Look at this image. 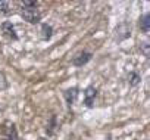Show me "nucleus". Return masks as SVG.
<instances>
[{
  "label": "nucleus",
  "mask_w": 150,
  "mask_h": 140,
  "mask_svg": "<svg viewBox=\"0 0 150 140\" xmlns=\"http://www.w3.org/2000/svg\"><path fill=\"white\" fill-rule=\"evenodd\" d=\"M140 81H141L140 74L135 72V71H132V72L129 74V77H128V83H129V86H131V87H135L137 84H140Z\"/></svg>",
  "instance_id": "nucleus-10"
},
{
  "label": "nucleus",
  "mask_w": 150,
  "mask_h": 140,
  "mask_svg": "<svg viewBox=\"0 0 150 140\" xmlns=\"http://www.w3.org/2000/svg\"><path fill=\"white\" fill-rule=\"evenodd\" d=\"M97 96V89L94 86H88L86 90H84V105L87 108H91L94 105V99Z\"/></svg>",
  "instance_id": "nucleus-5"
},
{
  "label": "nucleus",
  "mask_w": 150,
  "mask_h": 140,
  "mask_svg": "<svg viewBox=\"0 0 150 140\" xmlns=\"http://www.w3.org/2000/svg\"><path fill=\"white\" fill-rule=\"evenodd\" d=\"M6 89H8V80H6L3 72H0V92L6 90Z\"/></svg>",
  "instance_id": "nucleus-13"
},
{
  "label": "nucleus",
  "mask_w": 150,
  "mask_h": 140,
  "mask_svg": "<svg viewBox=\"0 0 150 140\" xmlns=\"http://www.w3.org/2000/svg\"><path fill=\"white\" fill-rule=\"evenodd\" d=\"M0 12L5 15H9L12 12V3L11 2H0Z\"/></svg>",
  "instance_id": "nucleus-11"
},
{
  "label": "nucleus",
  "mask_w": 150,
  "mask_h": 140,
  "mask_svg": "<svg viewBox=\"0 0 150 140\" xmlns=\"http://www.w3.org/2000/svg\"><path fill=\"white\" fill-rule=\"evenodd\" d=\"M2 131H3V139L5 140H18V130H16L13 122L6 121L2 127Z\"/></svg>",
  "instance_id": "nucleus-2"
},
{
  "label": "nucleus",
  "mask_w": 150,
  "mask_h": 140,
  "mask_svg": "<svg viewBox=\"0 0 150 140\" xmlns=\"http://www.w3.org/2000/svg\"><path fill=\"white\" fill-rule=\"evenodd\" d=\"M140 28L144 34H149L150 33V15L149 14H144L140 19Z\"/></svg>",
  "instance_id": "nucleus-8"
},
{
  "label": "nucleus",
  "mask_w": 150,
  "mask_h": 140,
  "mask_svg": "<svg viewBox=\"0 0 150 140\" xmlns=\"http://www.w3.org/2000/svg\"><path fill=\"white\" fill-rule=\"evenodd\" d=\"M91 58H93V53H91V52H86V50H84V52H80L78 55L74 56L72 65H75V66H83V65H86L87 62H90Z\"/></svg>",
  "instance_id": "nucleus-4"
},
{
  "label": "nucleus",
  "mask_w": 150,
  "mask_h": 140,
  "mask_svg": "<svg viewBox=\"0 0 150 140\" xmlns=\"http://www.w3.org/2000/svg\"><path fill=\"white\" fill-rule=\"evenodd\" d=\"M21 16L28 22V24H40L41 21V14L40 11L37 9V3L35 2H28V0H25V2H21Z\"/></svg>",
  "instance_id": "nucleus-1"
},
{
  "label": "nucleus",
  "mask_w": 150,
  "mask_h": 140,
  "mask_svg": "<svg viewBox=\"0 0 150 140\" xmlns=\"http://www.w3.org/2000/svg\"><path fill=\"white\" fill-rule=\"evenodd\" d=\"M50 127H49V134H53V131H54V128H56V117L53 115L52 118H50V124H49Z\"/></svg>",
  "instance_id": "nucleus-14"
},
{
  "label": "nucleus",
  "mask_w": 150,
  "mask_h": 140,
  "mask_svg": "<svg viewBox=\"0 0 150 140\" xmlns=\"http://www.w3.org/2000/svg\"><path fill=\"white\" fill-rule=\"evenodd\" d=\"M77 96H78V87H72V89H68V90L63 92V97H65L66 105H68L69 108L75 103V100H77Z\"/></svg>",
  "instance_id": "nucleus-7"
},
{
  "label": "nucleus",
  "mask_w": 150,
  "mask_h": 140,
  "mask_svg": "<svg viewBox=\"0 0 150 140\" xmlns=\"http://www.w3.org/2000/svg\"><path fill=\"white\" fill-rule=\"evenodd\" d=\"M140 50L143 52V55H144L146 58H149V56H150V44H149V41L141 43V44H140Z\"/></svg>",
  "instance_id": "nucleus-12"
},
{
  "label": "nucleus",
  "mask_w": 150,
  "mask_h": 140,
  "mask_svg": "<svg viewBox=\"0 0 150 140\" xmlns=\"http://www.w3.org/2000/svg\"><path fill=\"white\" fill-rule=\"evenodd\" d=\"M108 140H110V136H108Z\"/></svg>",
  "instance_id": "nucleus-15"
},
{
  "label": "nucleus",
  "mask_w": 150,
  "mask_h": 140,
  "mask_svg": "<svg viewBox=\"0 0 150 140\" xmlns=\"http://www.w3.org/2000/svg\"><path fill=\"white\" fill-rule=\"evenodd\" d=\"M2 33H3L8 38H11V40H18V34H16V31H15V27H13V24L9 22V21H5V22L2 24Z\"/></svg>",
  "instance_id": "nucleus-6"
},
{
  "label": "nucleus",
  "mask_w": 150,
  "mask_h": 140,
  "mask_svg": "<svg viewBox=\"0 0 150 140\" xmlns=\"http://www.w3.org/2000/svg\"><path fill=\"white\" fill-rule=\"evenodd\" d=\"M40 36H41L43 40H50L52 36H53V28H52V25L43 24V25H41V30H40Z\"/></svg>",
  "instance_id": "nucleus-9"
},
{
  "label": "nucleus",
  "mask_w": 150,
  "mask_h": 140,
  "mask_svg": "<svg viewBox=\"0 0 150 140\" xmlns=\"http://www.w3.org/2000/svg\"><path fill=\"white\" fill-rule=\"evenodd\" d=\"M131 36V25L128 22H121L116 27V38L118 41H124Z\"/></svg>",
  "instance_id": "nucleus-3"
}]
</instances>
